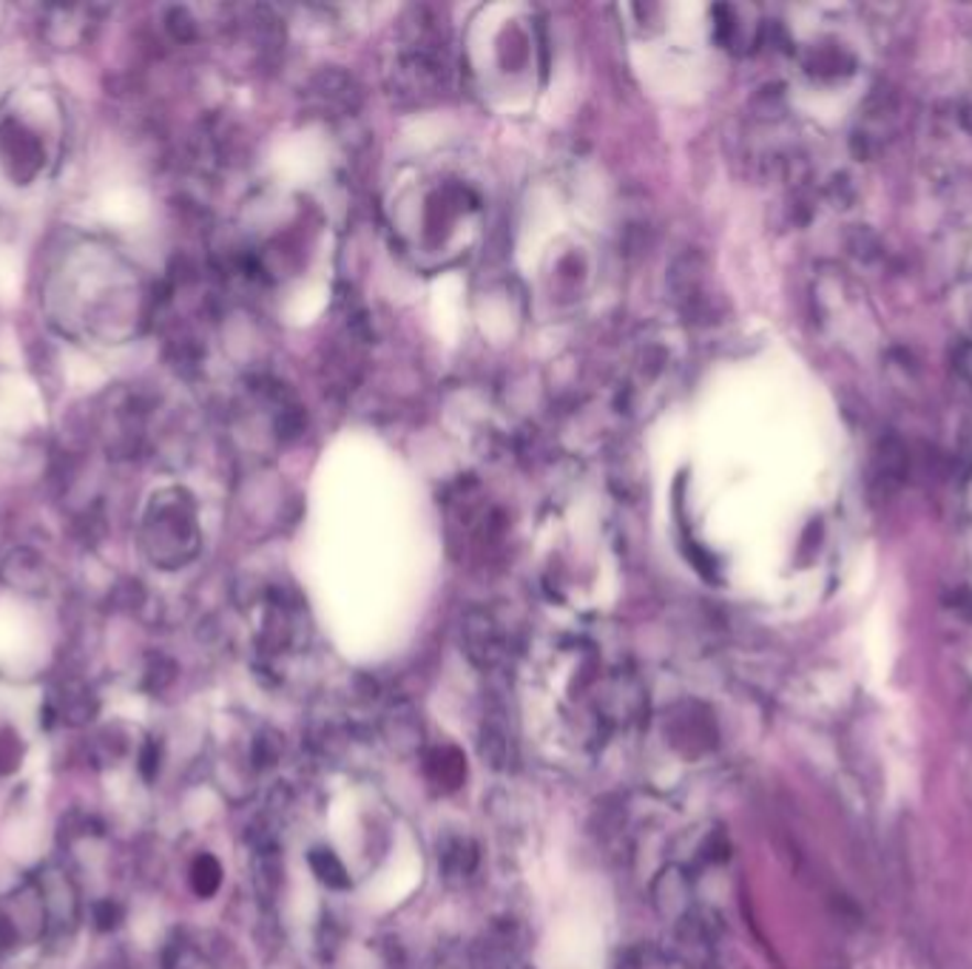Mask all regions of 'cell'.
Segmentation results:
<instances>
[{"label":"cell","mask_w":972,"mask_h":969,"mask_svg":"<svg viewBox=\"0 0 972 969\" xmlns=\"http://www.w3.org/2000/svg\"><path fill=\"white\" fill-rule=\"evenodd\" d=\"M97 714V699L89 688H68L63 694L61 705H57V717L72 728H80V726H89L91 719Z\"/></svg>","instance_id":"5"},{"label":"cell","mask_w":972,"mask_h":969,"mask_svg":"<svg viewBox=\"0 0 972 969\" xmlns=\"http://www.w3.org/2000/svg\"><path fill=\"white\" fill-rule=\"evenodd\" d=\"M123 922V907L111 899H102L95 904V924L97 929H114L117 924Z\"/></svg>","instance_id":"11"},{"label":"cell","mask_w":972,"mask_h":969,"mask_svg":"<svg viewBox=\"0 0 972 969\" xmlns=\"http://www.w3.org/2000/svg\"><path fill=\"white\" fill-rule=\"evenodd\" d=\"M476 868V848H472L470 841L463 839H452L444 848L441 853V870L447 873V879H467Z\"/></svg>","instance_id":"7"},{"label":"cell","mask_w":972,"mask_h":969,"mask_svg":"<svg viewBox=\"0 0 972 969\" xmlns=\"http://www.w3.org/2000/svg\"><path fill=\"white\" fill-rule=\"evenodd\" d=\"M23 760V742L21 737L9 728L0 731V776H7V773L18 771Z\"/></svg>","instance_id":"10"},{"label":"cell","mask_w":972,"mask_h":969,"mask_svg":"<svg viewBox=\"0 0 972 969\" xmlns=\"http://www.w3.org/2000/svg\"><path fill=\"white\" fill-rule=\"evenodd\" d=\"M481 756L490 762L492 767H506L510 762V742H506V733L495 726H487L481 731Z\"/></svg>","instance_id":"9"},{"label":"cell","mask_w":972,"mask_h":969,"mask_svg":"<svg viewBox=\"0 0 972 969\" xmlns=\"http://www.w3.org/2000/svg\"><path fill=\"white\" fill-rule=\"evenodd\" d=\"M222 884V864L211 853H203L190 864V888L199 899H211Z\"/></svg>","instance_id":"6"},{"label":"cell","mask_w":972,"mask_h":969,"mask_svg":"<svg viewBox=\"0 0 972 969\" xmlns=\"http://www.w3.org/2000/svg\"><path fill=\"white\" fill-rule=\"evenodd\" d=\"M160 771V745L157 742H145L143 751H140V773L145 780H154Z\"/></svg>","instance_id":"12"},{"label":"cell","mask_w":972,"mask_h":969,"mask_svg":"<svg viewBox=\"0 0 972 969\" xmlns=\"http://www.w3.org/2000/svg\"><path fill=\"white\" fill-rule=\"evenodd\" d=\"M34 884L41 890V902L46 910L48 933H72L80 922V895H77L75 881L68 879V873L57 868H43L41 873L34 875Z\"/></svg>","instance_id":"2"},{"label":"cell","mask_w":972,"mask_h":969,"mask_svg":"<svg viewBox=\"0 0 972 969\" xmlns=\"http://www.w3.org/2000/svg\"><path fill=\"white\" fill-rule=\"evenodd\" d=\"M310 868H314V873L319 875V881L321 884H327V888L341 890L350 884V875H347L345 864H341L339 856H336L334 850H314V856H310Z\"/></svg>","instance_id":"8"},{"label":"cell","mask_w":972,"mask_h":969,"mask_svg":"<svg viewBox=\"0 0 972 969\" xmlns=\"http://www.w3.org/2000/svg\"><path fill=\"white\" fill-rule=\"evenodd\" d=\"M467 651H470V657L476 660L478 665H492L501 654V640H498V631L492 625L490 617L476 614L467 620Z\"/></svg>","instance_id":"4"},{"label":"cell","mask_w":972,"mask_h":969,"mask_svg":"<svg viewBox=\"0 0 972 969\" xmlns=\"http://www.w3.org/2000/svg\"><path fill=\"white\" fill-rule=\"evenodd\" d=\"M307 100L321 115H353L361 106V88L347 72L321 68L319 75L310 80V86H307Z\"/></svg>","instance_id":"3"},{"label":"cell","mask_w":972,"mask_h":969,"mask_svg":"<svg viewBox=\"0 0 972 969\" xmlns=\"http://www.w3.org/2000/svg\"><path fill=\"white\" fill-rule=\"evenodd\" d=\"M46 933L48 922L41 890L34 879H29L21 890H14L0 902V956H9L26 944H37Z\"/></svg>","instance_id":"1"}]
</instances>
